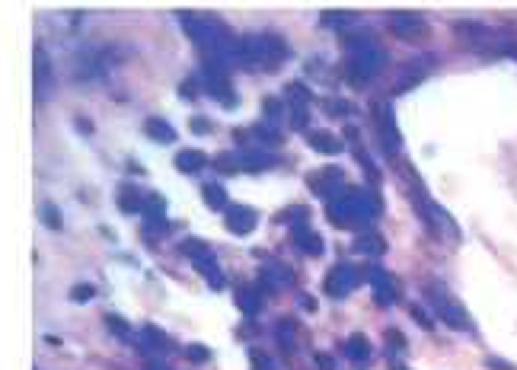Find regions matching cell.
Segmentation results:
<instances>
[{"mask_svg":"<svg viewBox=\"0 0 517 370\" xmlns=\"http://www.w3.org/2000/svg\"><path fill=\"white\" fill-rule=\"evenodd\" d=\"M437 310H441L444 323L453 325V329H466V325H470V316H466V310H463L460 304L447 300V297H437Z\"/></svg>","mask_w":517,"mask_h":370,"instance_id":"obj_12","label":"cell"},{"mask_svg":"<svg viewBox=\"0 0 517 370\" xmlns=\"http://www.w3.org/2000/svg\"><path fill=\"white\" fill-rule=\"evenodd\" d=\"M189 358H192V361H204V358H208V348H202V345H192V348H189Z\"/></svg>","mask_w":517,"mask_h":370,"instance_id":"obj_28","label":"cell"},{"mask_svg":"<svg viewBox=\"0 0 517 370\" xmlns=\"http://www.w3.org/2000/svg\"><path fill=\"white\" fill-rule=\"evenodd\" d=\"M389 29H393L399 38L412 42L416 36H425V32H428V23H425L422 16H416V13H396V16L389 19Z\"/></svg>","mask_w":517,"mask_h":370,"instance_id":"obj_9","label":"cell"},{"mask_svg":"<svg viewBox=\"0 0 517 370\" xmlns=\"http://www.w3.org/2000/svg\"><path fill=\"white\" fill-rule=\"evenodd\" d=\"M287 221H291V233H294V243L300 246V252H306V256H323V240H320V233H313L306 227L304 208H294Z\"/></svg>","mask_w":517,"mask_h":370,"instance_id":"obj_4","label":"cell"},{"mask_svg":"<svg viewBox=\"0 0 517 370\" xmlns=\"http://www.w3.org/2000/svg\"><path fill=\"white\" fill-rule=\"evenodd\" d=\"M150 370H167V367H157V364H154V367H150Z\"/></svg>","mask_w":517,"mask_h":370,"instance_id":"obj_33","label":"cell"},{"mask_svg":"<svg viewBox=\"0 0 517 370\" xmlns=\"http://www.w3.org/2000/svg\"><path fill=\"white\" fill-rule=\"evenodd\" d=\"M306 138H310V147H313L316 153H326V157H335V153H342V140L335 138L333 131H310Z\"/></svg>","mask_w":517,"mask_h":370,"instance_id":"obj_13","label":"cell"},{"mask_svg":"<svg viewBox=\"0 0 517 370\" xmlns=\"http://www.w3.org/2000/svg\"><path fill=\"white\" fill-rule=\"evenodd\" d=\"M233 58L250 67H278L287 58V45L278 36H246L237 42Z\"/></svg>","mask_w":517,"mask_h":370,"instance_id":"obj_2","label":"cell"},{"mask_svg":"<svg viewBox=\"0 0 517 370\" xmlns=\"http://www.w3.org/2000/svg\"><path fill=\"white\" fill-rule=\"evenodd\" d=\"M345 358L354 364H364L370 358V342L364 338V335H351L348 345H345Z\"/></svg>","mask_w":517,"mask_h":370,"instance_id":"obj_14","label":"cell"},{"mask_svg":"<svg viewBox=\"0 0 517 370\" xmlns=\"http://www.w3.org/2000/svg\"><path fill=\"white\" fill-rule=\"evenodd\" d=\"M412 316H416V319H418V325H422V329H431V319H428V316H425V310H418V306H412Z\"/></svg>","mask_w":517,"mask_h":370,"instance_id":"obj_30","label":"cell"},{"mask_svg":"<svg viewBox=\"0 0 517 370\" xmlns=\"http://www.w3.org/2000/svg\"><path fill=\"white\" fill-rule=\"evenodd\" d=\"M396 370H406V367H396Z\"/></svg>","mask_w":517,"mask_h":370,"instance_id":"obj_34","label":"cell"},{"mask_svg":"<svg viewBox=\"0 0 517 370\" xmlns=\"http://www.w3.org/2000/svg\"><path fill=\"white\" fill-rule=\"evenodd\" d=\"M265 119L268 121L281 119V102H278V99H265Z\"/></svg>","mask_w":517,"mask_h":370,"instance_id":"obj_24","label":"cell"},{"mask_svg":"<svg viewBox=\"0 0 517 370\" xmlns=\"http://www.w3.org/2000/svg\"><path fill=\"white\" fill-rule=\"evenodd\" d=\"M204 201H208V208L221 211V208H227V195L221 185H204Z\"/></svg>","mask_w":517,"mask_h":370,"instance_id":"obj_18","label":"cell"},{"mask_svg":"<svg viewBox=\"0 0 517 370\" xmlns=\"http://www.w3.org/2000/svg\"><path fill=\"white\" fill-rule=\"evenodd\" d=\"M377 125H380V134H383V147H387L389 153H396V150L402 147V138H399L396 121H393V109L380 106L377 109Z\"/></svg>","mask_w":517,"mask_h":370,"instance_id":"obj_10","label":"cell"},{"mask_svg":"<svg viewBox=\"0 0 517 370\" xmlns=\"http://www.w3.org/2000/svg\"><path fill=\"white\" fill-rule=\"evenodd\" d=\"M329 112H351L348 102H329Z\"/></svg>","mask_w":517,"mask_h":370,"instance_id":"obj_32","label":"cell"},{"mask_svg":"<svg viewBox=\"0 0 517 370\" xmlns=\"http://www.w3.org/2000/svg\"><path fill=\"white\" fill-rule=\"evenodd\" d=\"M275 335H278V342H281V348L285 352H291L294 348V335H297V325L294 323H278V329H275Z\"/></svg>","mask_w":517,"mask_h":370,"instance_id":"obj_19","label":"cell"},{"mask_svg":"<svg viewBox=\"0 0 517 370\" xmlns=\"http://www.w3.org/2000/svg\"><path fill=\"white\" fill-rule=\"evenodd\" d=\"M387 342H393V345H387V348H393V352H399V348H406V338L396 332V329H389L387 332Z\"/></svg>","mask_w":517,"mask_h":370,"instance_id":"obj_26","label":"cell"},{"mask_svg":"<svg viewBox=\"0 0 517 370\" xmlns=\"http://www.w3.org/2000/svg\"><path fill=\"white\" fill-rule=\"evenodd\" d=\"M351 19H354V16H348V13H345V16H333V13H326L323 23H326V26H348Z\"/></svg>","mask_w":517,"mask_h":370,"instance_id":"obj_27","label":"cell"},{"mask_svg":"<svg viewBox=\"0 0 517 370\" xmlns=\"http://www.w3.org/2000/svg\"><path fill=\"white\" fill-rule=\"evenodd\" d=\"M147 134H154V138H163V144H167V140H176V131L169 128L167 121H160V119H150L147 121Z\"/></svg>","mask_w":517,"mask_h":370,"instance_id":"obj_23","label":"cell"},{"mask_svg":"<svg viewBox=\"0 0 517 370\" xmlns=\"http://www.w3.org/2000/svg\"><path fill=\"white\" fill-rule=\"evenodd\" d=\"M364 278H368V284L374 287V300H377V306H389L393 300H396V284H393L389 271H383L380 265H370V269L364 271Z\"/></svg>","mask_w":517,"mask_h":370,"instance_id":"obj_7","label":"cell"},{"mask_svg":"<svg viewBox=\"0 0 517 370\" xmlns=\"http://www.w3.org/2000/svg\"><path fill=\"white\" fill-rule=\"evenodd\" d=\"M204 163H208V157H204L202 150H182V153L176 157V166L182 169V173H198Z\"/></svg>","mask_w":517,"mask_h":370,"instance_id":"obj_16","label":"cell"},{"mask_svg":"<svg viewBox=\"0 0 517 370\" xmlns=\"http://www.w3.org/2000/svg\"><path fill=\"white\" fill-rule=\"evenodd\" d=\"M377 214L380 201L374 198V192H364V188H348L329 201V221L335 227H361V223H370Z\"/></svg>","mask_w":517,"mask_h":370,"instance_id":"obj_1","label":"cell"},{"mask_svg":"<svg viewBox=\"0 0 517 370\" xmlns=\"http://www.w3.org/2000/svg\"><path fill=\"white\" fill-rule=\"evenodd\" d=\"M287 102H291V109H306L310 92H306L300 84H291V86H287Z\"/></svg>","mask_w":517,"mask_h":370,"instance_id":"obj_20","label":"cell"},{"mask_svg":"<svg viewBox=\"0 0 517 370\" xmlns=\"http://www.w3.org/2000/svg\"><path fill=\"white\" fill-rule=\"evenodd\" d=\"M291 125H294L297 131L306 128V109H291Z\"/></svg>","mask_w":517,"mask_h":370,"instance_id":"obj_25","label":"cell"},{"mask_svg":"<svg viewBox=\"0 0 517 370\" xmlns=\"http://www.w3.org/2000/svg\"><path fill=\"white\" fill-rule=\"evenodd\" d=\"M262 281H265V287H281L291 281V275L287 271H281L278 265H272V269H262Z\"/></svg>","mask_w":517,"mask_h":370,"instance_id":"obj_22","label":"cell"},{"mask_svg":"<svg viewBox=\"0 0 517 370\" xmlns=\"http://www.w3.org/2000/svg\"><path fill=\"white\" fill-rule=\"evenodd\" d=\"M316 361H320V367H323V370H335V367H333V358H329V354H316Z\"/></svg>","mask_w":517,"mask_h":370,"instance_id":"obj_31","label":"cell"},{"mask_svg":"<svg viewBox=\"0 0 517 370\" xmlns=\"http://www.w3.org/2000/svg\"><path fill=\"white\" fill-rule=\"evenodd\" d=\"M237 304H240V310L246 316H256L258 310H262V294H256V291H240V294H237Z\"/></svg>","mask_w":517,"mask_h":370,"instance_id":"obj_17","label":"cell"},{"mask_svg":"<svg viewBox=\"0 0 517 370\" xmlns=\"http://www.w3.org/2000/svg\"><path fill=\"white\" fill-rule=\"evenodd\" d=\"M204 84H208V90L217 96V99L224 102V106H233V96H230V80H227V71H224V64L214 58V61H208L204 64Z\"/></svg>","mask_w":517,"mask_h":370,"instance_id":"obj_8","label":"cell"},{"mask_svg":"<svg viewBox=\"0 0 517 370\" xmlns=\"http://www.w3.org/2000/svg\"><path fill=\"white\" fill-rule=\"evenodd\" d=\"M252 364H256V370H275V364L268 361V358H262V354H252Z\"/></svg>","mask_w":517,"mask_h":370,"instance_id":"obj_29","label":"cell"},{"mask_svg":"<svg viewBox=\"0 0 517 370\" xmlns=\"http://www.w3.org/2000/svg\"><path fill=\"white\" fill-rule=\"evenodd\" d=\"M361 284V271L354 269V265H348V262H339L329 275H326V294L329 297H348L354 287Z\"/></svg>","mask_w":517,"mask_h":370,"instance_id":"obj_5","label":"cell"},{"mask_svg":"<svg viewBox=\"0 0 517 370\" xmlns=\"http://www.w3.org/2000/svg\"><path fill=\"white\" fill-rule=\"evenodd\" d=\"M383 249H387V243L377 233H361L354 240V252H361V256H380Z\"/></svg>","mask_w":517,"mask_h":370,"instance_id":"obj_15","label":"cell"},{"mask_svg":"<svg viewBox=\"0 0 517 370\" xmlns=\"http://www.w3.org/2000/svg\"><path fill=\"white\" fill-rule=\"evenodd\" d=\"M342 185H345V176L339 166H323L310 176V188H313L320 198H326V201L339 198V195H342Z\"/></svg>","mask_w":517,"mask_h":370,"instance_id":"obj_6","label":"cell"},{"mask_svg":"<svg viewBox=\"0 0 517 370\" xmlns=\"http://www.w3.org/2000/svg\"><path fill=\"white\" fill-rule=\"evenodd\" d=\"M252 227H256V211L243 208V204H237V208H230V211H227V230H230V233H240V236H246V233H252Z\"/></svg>","mask_w":517,"mask_h":370,"instance_id":"obj_11","label":"cell"},{"mask_svg":"<svg viewBox=\"0 0 517 370\" xmlns=\"http://www.w3.org/2000/svg\"><path fill=\"white\" fill-rule=\"evenodd\" d=\"M387 64V55H383V48L374 42V38H348V74L351 80H370V77H377Z\"/></svg>","mask_w":517,"mask_h":370,"instance_id":"obj_3","label":"cell"},{"mask_svg":"<svg viewBox=\"0 0 517 370\" xmlns=\"http://www.w3.org/2000/svg\"><path fill=\"white\" fill-rule=\"evenodd\" d=\"M119 204H121V211H144V204H141L138 188H121Z\"/></svg>","mask_w":517,"mask_h":370,"instance_id":"obj_21","label":"cell"}]
</instances>
